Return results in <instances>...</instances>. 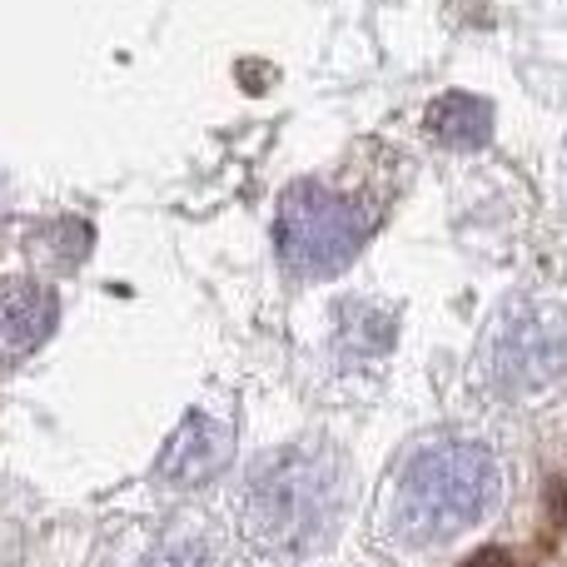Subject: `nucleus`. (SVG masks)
I'll return each instance as SVG.
<instances>
[{
	"label": "nucleus",
	"mask_w": 567,
	"mask_h": 567,
	"mask_svg": "<svg viewBox=\"0 0 567 567\" xmlns=\"http://www.w3.org/2000/svg\"><path fill=\"white\" fill-rule=\"evenodd\" d=\"M429 120H433V135L449 140V145H483L493 125V110L473 95H443Z\"/></svg>",
	"instance_id": "7"
},
{
	"label": "nucleus",
	"mask_w": 567,
	"mask_h": 567,
	"mask_svg": "<svg viewBox=\"0 0 567 567\" xmlns=\"http://www.w3.org/2000/svg\"><path fill=\"white\" fill-rule=\"evenodd\" d=\"M229 458H235V433H229V423L209 419V413H189V419L169 433L155 468L169 488H199V483L215 478Z\"/></svg>",
	"instance_id": "5"
},
{
	"label": "nucleus",
	"mask_w": 567,
	"mask_h": 567,
	"mask_svg": "<svg viewBox=\"0 0 567 567\" xmlns=\"http://www.w3.org/2000/svg\"><path fill=\"white\" fill-rule=\"evenodd\" d=\"M363 235H369V219L323 185H293L279 205V259L303 279L339 275L359 255Z\"/></svg>",
	"instance_id": "3"
},
{
	"label": "nucleus",
	"mask_w": 567,
	"mask_h": 567,
	"mask_svg": "<svg viewBox=\"0 0 567 567\" xmlns=\"http://www.w3.org/2000/svg\"><path fill=\"white\" fill-rule=\"evenodd\" d=\"M493 383L503 393H528L538 383H548L553 373L567 369V329L553 309L538 303H518L503 313V323L493 329Z\"/></svg>",
	"instance_id": "4"
},
{
	"label": "nucleus",
	"mask_w": 567,
	"mask_h": 567,
	"mask_svg": "<svg viewBox=\"0 0 567 567\" xmlns=\"http://www.w3.org/2000/svg\"><path fill=\"white\" fill-rule=\"evenodd\" d=\"M55 329V299L45 289H10L0 293V363L25 359L45 333Z\"/></svg>",
	"instance_id": "6"
},
{
	"label": "nucleus",
	"mask_w": 567,
	"mask_h": 567,
	"mask_svg": "<svg viewBox=\"0 0 567 567\" xmlns=\"http://www.w3.org/2000/svg\"><path fill=\"white\" fill-rule=\"evenodd\" d=\"M498 503V463L478 443H439L403 468L393 523L409 543H443Z\"/></svg>",
	"instance_id": "1"
},
{
	"label": "nucleus",
	"mask_w": 567,
	"mask_h": 567,
	"mask_svg": "<svg viewBox=\"0 0 567 567\" xmlns=\"http://www.w3.org/2000/svg\"><path fill=\"white\" fill-rule=\"evenodd\" d=\"M343 513V478L329 458L303 449L269 453L249 478V533L279 553H309Z\"/></svg>",
	"instance_id": "2"
},
{
	"label": "nucleus",
	"mask_w": 567,
	"mask_h": 567,
	"mask_svg": "<svg viewBox=\"0 0 567 567\" xmlns=\"http://www.w3.org/2000/svg\"><path fill=\"white\" fill-rule=\"evenodd\" d=\"M463 567H513V558H508V548H483V553H473Z\"/></svg>",
	"instance_id": "8"
}]
</instances>
